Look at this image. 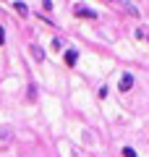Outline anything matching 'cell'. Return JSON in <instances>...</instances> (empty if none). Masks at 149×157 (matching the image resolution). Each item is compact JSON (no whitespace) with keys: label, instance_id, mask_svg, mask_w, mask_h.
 <instances>
[{"label":"cell","instance_id":"6","mask_svg":"<svg viewBox=\"0 0 149 157\" xmlns=\"http://www.w3.org/2000/svg\"><path fill=\"white\" fill-rule=\"evenodd\" d=\"M13 8H16V13H18L21 18L29 16V8H26V3H24V0H16V3H13Z\"/></svg>","mask_w":149,"mask_h":157},{"label":"cell","instance_id":"10","mask_svg":"<svg viewBox=\"0 0 149 157\" xmlns=\"http://www.w3.org/2000/svg\"><path fill=\"white\" fill-rule=\"evenodd\" d=\"M6 45V26H3V24H0V47Z\"/></svg>","mask_w":149,"mask_h":157},{"label":"cell","instance_id":"7","mask_svg":"<svg viewBox=\"0 0 149 157\" xmlns=\"http://www.w3.org/2000/svg\"><path fill=\"white\" fill-rule=\"evenodd\" d=\"M50 47H52V50H55V52H66V39L55 37V39H52V42H50Z\"/></svg>","mask_w":149,"mask_h":157},{"label":"cell","instance_id":"11","mask_svg":"<svg viewBox=\"0 0 149 157\" xmlns=\"http://www.w3.org/2000/svg\"><path fill=\"white\" fill-rule=\"evenodd\" d=\"M107 3H115V0H107Z\"/></svg>","mask_w":149,"mask_h":157},{"label":"cell","instance_id":"3","mask_svg":"<svg viewBox=\"0 0 149 157\" xmlns=\"http://www.w3.org/2000/svg\"><path fill=\"white\" fill-rule=\"evenodd\" d=\"M63 60H66L68 68H73V66H76V60H78V50H76V47H66V52H63Z\"/></svg>","mask_w":149,"mask_h":157},{"label":"cell","instance_id":"8","mask_svg":"<svg viewBox=\"0 0 149 157\" xmlns=\"http://www.w3.org/2000/svg\"><path fill=\"white\" fill-rule=\"evenodd\" d=\"M120 155H123V157H139V152L133 149V147H123V149H120Z\"/></svg>","mask_w":149,"mask_h":157},{"label":"cell","instance_id":"5","mask_svg":"<svg viewBox=\"0 0 149 157\" xmlns=\"http://www.w3.org/2000/svg\"><path fill=\"white\" fill-rule=\"evenodd\" d=\"M29 52H32V58H34L37 63H44V50H42L39 45H29Z\"/></svg>","mask_w":149,"mask_h":157},{"label":"cell","instance_id":"9","mask_svg":"<svg viewBox=\"0 0 149 157\" xmlns=\"http://www.w3.org/2000/svg\"><path fill=\"white\" fill-rule=\"evenodd\" d=\"M42 11H55V3H52V0H42Z\"/></svg>","mask_w":149,"mask_h":157},{"label":"cell","instance_id":"1","mask_svg":"<svg viewBox=\"0 0 149 157\" xmlns=\"http://www.w3.org/2000/svg\"><path fill=\"white\" fill-rule=\"evenodd\" d=\"M73 16H76V18H89V21H97L99 13L92 11V8H86L84 3H76V6H73Z\"/></svg>","mask_w":149,"mask_h":157},{"label":"cell","instance_id":"4","mask_svg":"<svg viewBox=\"0 0 149 157\" xmlns=\"http://www.w3.org/2000/svg\"><path fill=\"white\" fill-rule=\"evenodd\" d=\"M120 6H123V11H126V13H128V16H136V18H139V16H141V11H139V8H136V6H133L131 0H120Z\"/></svg>","mask_w":149,"mask_h":157},{"label":"cell","instance_id":"2","mask_svg":"<svg viewBox=\"0 0 149 157\" xmlns=\"http://www.w3.org/2000/svg\"><path fill=\"white\" fill-rule=\"evenodd\" d=\"M133 84H136L133 73H131V71H123V73H120V78H118V92H123V94H126V92H131V89H133Z\"/></svg>","mask_w":149,"mask_h":157}]
</instances>
